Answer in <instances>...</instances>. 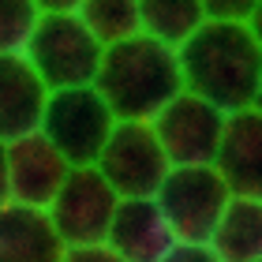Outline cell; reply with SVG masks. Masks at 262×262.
Instances as JSON below:
<instances>
[{
    "label": "cell",
    "mask_w": 262,
    "mask_h": 262,
    "mask_svg": "<svg viewBox=\"0 0 262 262\" xmlns=\"http://www.w3.org/2000/svg\"><path fill=\"white\" fill-rule=\"evenodd\" d=\"M94 90L101 94V101L109 105L116 120L150 124L176 94H184L176 49H165V45L150 41L146 34L116 41L101 49Z\"/></svg>",
    "instance_id": "obj_2"
},
{
    "label": "cell",
    "mask_w": 262,
    "mask_h": 262,
    "mask_svg": "<svg viewBox=\"0 0 262 262\" xmlns=\"http://www.w3.org/2000/svg\"><path fill=\"white\" fill-rule=\"evenodd\" d=\"M23 56L34 68V75L45 82V90H75V86H94L101 45L79 23L75 11H45Z\"/></svg>",
    "instance_id": "obj_3"
},
{
    "label": "cell",
    "mask_w": 262,
    "mask_h": 262,
    "mask_svg": "<svg viewBox=\"0 0 262 262\" xmlns=\"http://www.w3.org/2000/svg\"><path fill=\"white\" fill-rule=\"evenodd\" d=\"M202 15L213 23H258L262 0H202Z\"/></svg>",
    "instance_id": "obj_18"
},
{
    "label": "cell",
    "mask_w": 262,
    "mask_h": 262,
    "mask_svg": "<svg viewBox=\"0 0 262 262\" xmlns=\"http://www.w3.org/2000/svg\"><path fill=\"white\" fill-rule=\"evenodd\" d=\"M150 199L161 210L176 244L206 247L217 217L232 202V191L213 172V165H169L165 180Z\"/></svg>",
    "instance_id": "obj_4"
},
{
    "label": "cell",
    "mask_w": 262,
    "mask_h": 262,
    "mask_svg": "<svg viewBox=\"0 0 262 262\" xmlns=\"http://www.w3.org/2000/svg\"><path fill=\"white\" fill-rule=\"evenodd\" d=\"M105 247L124 262H161L176 240L154 199H120L105 232Z\"/></svg>",
    "instance_id": "obj_11"
},
{
    "label": "cell",
    "mask_w": 262,
    "mask_h": 262,
    "mask_svg": "<svg viewBox=\"0 0 262 262\" xmlns=\"http://www.w3.org/2000/svg\"><path fill=\"white\" fill-rule=\"evenodd\" d=\"M184 94H195L217 113L262 109V38L258 23H213L176 49Z\"/></svg>",
    "instance_id": "obj_1"
},
{
    "label": "cell",
    "mask_w": 262,
    "mask_h": 262,
    "mask_svg": "<svg viewBox=\"0 0 262 262\" xmlns=\"http://www.w3.org/2000/svg\"><path fill=\"white\" fill-rule=\"evenodd\" d=\"M4 165H8V202L34 206V210L49 206L53 195L60 191L68 169H71L41 131L8 142L4 146Z\"/></svg>",
    "instance_id": "obj_9"
},
{
    "label": "cell",
    "mask_w": 262,
    "mask_h": 262,
    "mask_svg": "<svg viewBox=\"0 0 262 262\" xmlns=\"http://www.w3.org/2000/svg\"><path fill=\"white\" fill-rule=\"evenodd\" d=\"M64 251L45 210L19 202L0 206V262H60Z\"/></svg>",
    "instance_id": "obj_13"
},
{
    "label": "cell",
    "mask_w": 262,
    "mask_h": 262,
    "mask_svg": "<svg viewBox=\"0 0 262 262\" xmlns=\"http://www.w3.org/2000/svg\"><path fill=\"white\" fill-rule=\"evenodd\" d=\"M139 4V34L165 49H180L206 23L202 0H135Z\"/></svg>",
    "instance_id": "obj_15"
},
{
    "label": "cell",
    "mask_w": 262,
    "mask_h": 262,
    "mask_svg": "<svg viewBox=\"0 0 262 262\" xmlns=\"http://www.w3.org/2000/svg\"><path fill=\"white\" fill-rule=\"evenodd\" d=\"M206 247L217 262H262V199H232Z\"/></svg>",
    "instance_id": "obj_14"
},
{
    "label": "cell",
    "mask_w": 262,
    "mask_h": 262,
    "mask_svg": "<svg viewBox=\"0 0 262 262\" xmlns=\"http://www.w3.org/2000/svg\"><path fill=\"white\" fill-rule=\"evenodd\" d=\"M116 127V116L109 105L101 101V94L94 86H75V90H49L41 124L38 131L53 142V150L71 165H94L98 154Z\"/></svg>",
    "instance_id": "obj_5"
},
{
    "label": "cell",
    "mask_w": 262,
    "mask_h": 262,
    "mask_svg": "<svg viewBox=\"0 0 262 262\" xmlns=\"http://www.w3.org/2000/svg\"><path fill=\"white\" fill-rule=\"evenodd\" d=\"M34 4H38V11L45 15V11H75L82 0H34Z\"/></svg>",
    "instance_id": "obj_21"
},
{
    "label": "cell",
    "mask_w": 262,
    "mask_h": 262,
    "mask_svg": "<svg viewBox=\"0 0 262 262\" xmlns=\"http://www.w3.org/2000/svg\"><path fill=\"white\" fill-rule=\"evenodd\" d=\"M150 131L169 165H213L225 131V113H217L195 94H176L150 120Z\"/></svg>",
    "instance_id": "obj_8"
},
{
    "label": "cell",
    "mask_w": 262,
    "mask_h": 262,
    "mask_svg": "<svg viewBox=\"0 0 262 262\" xmlns=\"http://www.w3.org/2000/svg\"><path fill=\"white\" fill-rule=\"evenodd\" d=\"M75 15L94 34V41L101 49L139 34V4L135 0H82L75 8Z\"/></svg>",
    "instance_id": "obj_16"
},
{
    "label": "cell",
    "mask_w": 262,
    "mask_h": 262,
    "mask_svg": "<svg viewBox=\"0 0 262 262\" xmlns=\"http://www.w3.org/2000/svg\"><path fill=\"white\" fill-rule=\"evenodd\" d=\"M45 101H49V90L34 75L27 56H0V142L4 146L38 131Z\"/></svg>",
    "instance_id": "obj_12"
},
{
    "label": "cell",
    "mask_w": 262,
    "mask_h": 262,
    "mask_svg": "<svg viewBox=\"0 0 262 262\" xmlns=\"http://www.w3.org/2000/svg\"><path fill=\"white\" fill-rule=\"evenodd\" d=\"M161 262H217L210 255V247H191V244H176Z\"/></svg>",
    "instance_id": "obj_20"
},
{
    "label": "cell",
    "mask_w": 262,
    "mask_h": 262,
    "mask_svg": "<svg viewBox=\"0 0 262 262\" xmlns=\"http://www.w3.org/2000/svg\"><path fill=\"white\" fill-rule=\"evenodd\" d=\"M41 11L34 0H0V56H15L27 49Z\"/></svg>",
    "instance_id": "obj_17"
},
{
    "label": "cell",
    "mask_w": 262,
    "mask_h": 262,
    "mask_svg": "<svg viewBox=\"0 0 262 262\" xmlns=\"http://www.w3.org/2000/svg\"><path fill=\"white\" fill-rule=\"evenodd\" d=\"M116 202L120 195L101 180V172L94 165H79V169H68L60 191L53 195L45 213L64 247H94L105 244Z\"/></svg>",
    "instance_id": "obj_6"
},
{
    "label": "cell",
    "mask_w": 262,
    "mask_h": 262,
    "mask_svg": "<svg viewBox=\"0 0 262 262\" xmlns=\"http://www.w3.org/2000/svg\"><path fill=\"white\" fill-rule=\"evenodd\" d=\"M60 262H124V258L113 255L105 244H94V247H68Z\"/></svg>",
    "instance_id": "obj_19"
},
{
    "label": "cell",
    "mask_w": 262,
    "mask_h": 262,
    "mask_svg": "<svg viewBox=\"0 0 262 262\" xmlns=\"http://www.w3.org/2000/svg\"><path fill=\"white\" fill-rule=\"evenodd\" d=\"M94 169L101 172V180L120 199H150L158 191V184L165 180V172H169V161H165L150 124L116 120Z\"/></svg>",
    "instance_id": "obj_7"
},
{
    "label": "cell",
    "mask_w": 262,
    "mask_h": 262,
    "mask_svg": "<svg viewBox=\"0 0 262 262\" xmlns=\"http://www.w3.org/2000/svg\"><path fill=\"white\" fill-rule=\"evenodd\" d=\"M213 172L225 180L232 199H262V109L225 116Z\"/></svg>",
    "instance_id": "obj_10"
},
{
    "label": "cell",
    "mask_w": 262,
    "mask_h": 262,
    "mask_svg": "<svg viewBox=\"0 0 262 262\" xmlns=\"http://www.w3.org/2000/svg\"><path fill=\"white\" fill-rule=\"evenodd\" d=\"M8 202V165H4V142H0V206Z\"/></svg>",
    "instance_id": "obj_22"
}]
</instances>
